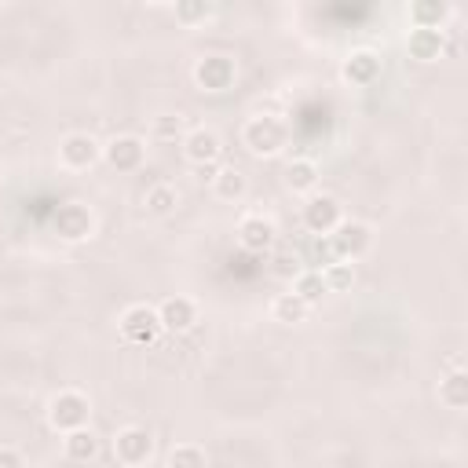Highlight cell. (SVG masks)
I'll use <instances>...</instances> for the list:
<instances>
[{
    "label": "cell",
    "mask_w": 468,
    "mask_h": 468,
    "mask_svg": "<svg viewBox=\"0 0 468 468\" xmlns=\"http://www.w3.org/2000/svg\"><path fill=\"white\" fill-rule=\"evenodd\" d=\"M446 51V33L442 29H410L406 37V55L417 62H439Z\"/></svg>",
    "instance_id": "cell-16"
},
{
    "label": "cell",
    "mask_w": 468,
    "mask_h": 468,
    "mask_svg": "<svg viewBox=\"0 0 468 468\" xmlns=\"http://www.w3.org/2000/svg\"><path fill=\"white\" fill-rule=\"evenodd\" d=\"M51 431L66 435V431H77V428H88V417H91V402L88 395L73 391V388H62L48 399V410H44Z\"/></svg>",
    "instance_id": "cell-2"
},
{
    "label": "cell",
    "mask_w": 468,
    "mask_h": 468,
    "mask_svg": "<svg viewBox=\"0 0 468 468\" xmlns=\"http://www.w3.org/2000/svg\"><path fill=\"white\" fill-rule=\"evenodd\" d=\"M95 161H102V143L88 132H69L58 139V165L69 172H88Z\"/></svg>",
    "instance_id": "cell-7"
},
{
    "label": "cell",
    "mask_w": 468,
    "mask_h": 468,
    "mask_svg": "<svg viewBox=\"0 0 468 468\" xmlns=\"http://www.w3.org/2000/svg\"><path fill=\"white\" fill-rule=\"evenodd\" d=\"M0 468H26V457L15 446H0Z\"/></svg>",
    "instance_id": "cell-29"
},
{
    "label": "cell",
    "mask_w": 468,
    "mask_h": 468,
    "mask_svg": "<svg viewBox=\"0 0 468 468\" xmlns=\"http://www.w3.org/2000/svg\"><path fill=\"white\" fill-rule=\"evenodd\" d=\"M143 205L150 216H172L179 208V190L172 183H154V186H146Z\"/></svg>",
    "instance_id": "cell-24"
},
{
    "label": "cell",
    "mask_w": 468,
    "mask_h": 468,
    "mask_svg": "<svg viewBox=\"0 0 468 468\" xmlns=\"http://www.w3.org/2000/svg\"><path fill=\"white\" fill-rule=\"evenodd\" d=\"M172 11H176V22H183L186 29H197V26H205V22L216 15V4H205V0H183V4H176Z\"/></svg>",
    "instance_id": "cell-26"
},
{
    "label": "cell",
    "mask_w": 468,
    "mask_h": 468,
    "mask_svg": "<svg viewBox=\"0 0 468 468\" xmlns=\"http://www.w3.org/2000/svg\"><path fill=\"white\" fill-rule=\"evenodd\" d=\"M157 318L165 333H190L197 322V303L190 296H165L157 303Z\"/></svg>",
    "instance_id": "cell-14"
},
{
    "label": "cell",
    "mask_w": 468,
    "mask_h": 468,
    "mask_svg": "<svg viewBox=\"0 0 468 468\" xmlns=\"http://www.w3.org/2000/svg\"><path fill=\"white\" fill-rule=\"evenodd\" d=\"M208 186H212V197H216V201L238 205V201L249 194V176H245L241 168H234V165H219V172L208 179Z\"/></svg>",
    "instance_id": "cell-15"
},
{
    "label": "cell",
    "mask_w": 468,
    "mask_h": 468,
    "mask_svg": "<svg viewBox=\"0 0 468 468\" xmlns=\"http://www.w3.org/2000/svg\"><path fill=\"white\" fill-rule=\"evenodd\" d=\"M168 468H208V457L197 442H179L168 453Z\"/></svg>",
    "instance_id": "cell-27"
},
{
    "label": "cell",
    "mask_w": 468,
    "mask_h": 468,
    "mask_svg": "<svg viewBox=\"0 0 468 468\" xmlns=\"http://www.w3.org/2000/svg\"><path fill=\"white\" fill-rule=\"evenodd\" d=\"M329 249H333L336 260H347V263L362 260V256L373 249V230H369V223H362V219H344V223L329 234Z\"/></svg>",
    "instance_id": "cell-6"
},
{
    "label": "cell",
    "mask_w": 468,
    "mask_h": 468,
    "mask_svg": "<svg viewBox=\"0 0 468 468\" xmlns=\"http://www.w3.org/2000/svg\"><path fill=\"white\" fill-rule=\"evenodd\" d=\"M439 402L446 410H457V413L468 406V373L461 369V362H453V369L439 380Z\"/></svg>",
    "instance_id": "cell-19"
},
{
    "label": "cell",
    "mask_w": 468,
    "mask_h": 468,
    "mask_svg": "<svg viewBox=\"0 0 468 468\" xmlns=\"http://www.w3.org/2000/svg\"><path fill=\"white\" fill-rule=\"evenodd\" d=\"M380 73H384V58H380L373 48L351 51V55L344 58V66H340V77H344V84H351V88H369V84L380 80Z\"/></svg>",
    "instance_id": "cell-11"
},
{
    "label": "cell",
    "mask_w": 468,
    "mask_h": 468,
    "mask_svg": "<svg viewBox=\"0 0 468 468\" xmlns=\"http://www.w3.org/2000/svg\"><path fill=\"white\" fill-rule=\"evenodd\" d=\"M183 157L194 165V168H205V165H216L219 161V154H223V139L212 132V128H190L186 135H183Z\"/></svg>",
    "instance_id": "cell-13"
},
{
    "label": "cell",
    "mask_w": 468,
    "mask_h": 468,
    "mask_svg": "<svg viewBox=\"0 0 468 468\" xmlns=\"http://www.w3.org/2000/svg\"><path fill=\"white\" fill-rule=\"evenodd\" d=\"M274 241H278V227H274L271 216H263V212H249V216L238 219V245H241L245 252H252V256H267V252L274 249Z\"/></svg>",
    "instance_id": "cell-10"
},
{
    "label": "cell",
    "mask_w": 468,
    "mask_h": 468,
    "mask_svg": "<svg viewBox=\"0 0 468 468\" xmlns=\"http://www.w3.org/2000/svg\"><path fill=\"white\" fill-rule=\"evenodd\" d=\"M289 292H292L296 300H303L307 307L322 303V296H325V282H322V271H314V267H303L296 278H289Z\"/></svg>",
    "instance_id": "cell-20"
},
{
    "label": "cell",
    "mask_w": 468,
    "mask_h": 468,
    "mask_svg": "<svg viewBox=\"0 0 468 468\" xmlns=\"http://www.w3.org/2000/svg\"><path fill=\"white\" fill-rule=\"evenodd\" d=\"M186 132L190 128H186V117L183 113H157L150 121V139L154 143H183Z\"/></svg>",
    "instance_id": "cell-23"
},
{
    "label": "cell",
    "mask_w": 468,
    "mask_h": 468,
    "mask_svg": "<svg viewBox=\"0 0 468 468\" xmlns=\"http://www.w3.org/2000/svg\"><path fill=\"white\" fill-rule=\"evenodd\" d=\"M150 453H154V435H150L143 424H124V428H117V435H113V457H117L124 468L146 464Z\"/></svg>",
    "instance_id": "cell-9"
},
{
    "label": "cell",
    "mask_w": 468,
    "mask_h": 468,
    "mask_svg": "<svg viewBox=\"0 0 468 468\" xmlns=\"http://www.w3.org/2000/svg\"><path fill=\"white\" fill-rule=\"evenodd\" d=\"M241 146L252 157H278L289 146V124L282 117H271V113L249 117L241 128Z\"/></svg>",
    "instance_id": "cell-1"
},
{
    "label": "cell",
    "mask_w": 468,
    "mask_h": 468,
    "mask_svg": "<svg viewBox=\"0 0 468 468\" xmlns=\"http://www.w3.org/2000/svg\"><path fill=\"white\" fill-rule=\"evenodd\" d=\"M322 271V282H325V292H347L355 285V263L347 260H329Z\"/></svg>",
    "instance_id": "cell-25"
},
{
    "label": "cell",
    "mask_w": 468,
    "mask_h": 468,
    "mask_svg": "<svg viewBox=\"0 0 468 468\" xmlns=\"http://www.w3.org/2000/svg\"><path fill=\"white\" fill-rule=\"evenodd\" d=\"M234 80H238V66H234L230 55L212 51V55H201V58L194 62V84H197V91L219 95V91L234 88Z\"/></svg>",
    "instance_id": "cell-5"
},
{
    "label": "cell",
    "mask_w": 468,
    "mask_h": 468,
    "mask_svg": "<svg viewBox=\"0 0 468 468\" xmlns=\"http://www.w3.org/2000/svg\"><path fill=\"white\" fill-rule=\"evenodd\" d=\"M117 329H121V336H124L128 344H135V347H150V344H157V336L165 333V329H161V318H157V307H150V303H132V307H124L121 318H117Z\"/></svg>",
    "instance_id": "cell-4"
},
{
    "label": "cell",
    "mask_w": 468,
    "mask_h": 468,
    "mask_svg": "<svg viewBox=\"0 0 468 468\" xmlns=\"http://www.w3.org/2000/svg\"><path fill=\"white\" fill-rule=\"evenodd\" d=\"M410 29H442L446 33V22L453 18V7L450 4H439V0H417L410 4Z\"/></svg>",
    "instance_id": "cell-18"
},
{
    "label": "cell",
    "mask_w": 468,
    "mask_h": 468,
    "mask_svg": "<svg viewBox=\"0 0 468 468\" xmlns=\"http://www.w3.org/2000/svg\"><path fill=\"white\" fill-rule=\"evenodd\" d=\"M307 314H311V307L303 300H296L292 292H278L271 300V318L282 325H300V322H307Z\"/></svg>",
    "instance_id": "cell-22"
},
{
    "label": "cell",
    "mask_w": 468,
    "mask_h": 468,
    "mask_svg": "<svg viewBox=\"0 0 468 468\" xmlns=\"http://www.w3.org/2000/svg\"><path fill=\"white\" fill-rule=\"evenodd\" d=\"M344 223V205L333 197V194H311L303 201V227L314 234V238H329L336 227Z\"/></svg>",
    "instance_id": "cell-8"
},
{
    "label": "cell",
    "mask_w": 468,
    "mask_h": 468,
    "mask_svg": "<svg viewBox=\"0 0 468 468\" xmlns=\"http://www.w3.org/2000/svg\"><path fill=\"white\" fill-rule=\"evenodd\" d=\"M274 274H282V278H296L303 267H300V256L296 252H282L278 260H274V267H271Z\"/></svg>",
    "instance_id": "cell-28"
},
{
    "label": "cell",
    "mask_w": 468,
    "mask_h": 468,
    "mask_svg": "<svg viewBox=\"0 0 468 468\" xmlns=\"http://www.w3.org/2000/svg\"><path fill=\"white\" fill-rule=\"evenodd\" d=\"M51 230L58 234V241H69V245L91 241L95 238V212L84 201H62L51 216Z\"/></svg>",
    "instance_id": "cell-3"
},
{
    "label": "cell",
    "mask_w": 468,
    "mask_h": 468,
    "mask_svg": "<svg viewBox=\"0 0 468 468\" xmlns=\"http://www.w3.org/2000/svg\"><path fill=\"white\" fill-rule=\"evenodd\" d=\"M62 453L69 461H91L99 453V435L91 428H77V431H66L62 435Z\"/></svg>",
    "instance_id": "cell-21"
},
{
    "label": "cell",
    "mask_w": 468,
    "mask_h": 468,
    "mask_svg": "<svg viewBox=\"0 0 468 468\" xmlns=\"http://www.w3.org/2000/svg\"><path fill=\"white\" fill-rule=\"evenodd\" d=\"M282 179H285V186H289L292 194H303V197H311V194L318 190V179H322V172H318V161H311V157H292V161L285 165Z\"/></svg>",
    "instance_id": "cell-17"
},
{
    "label": "cell",
    "mask_w": 468,
    "mask_h": 468,
    "mask_svg": "<svg viewBox=\"0 0 468 468\" xmlns=\"http://www.w3.org/2000/svg\"><path fill=\"white\" fill-rule=\"evenodd\" d=\"M102 161L113 168V172H139L143 161H146V143L139 135H113L106 146H102Z\"/></svg>",
    "instance_id": "cell-12"
}]
</instances>
